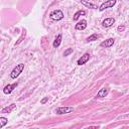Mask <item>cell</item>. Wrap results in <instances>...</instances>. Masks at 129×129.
<instances>
[{
	"mask_svg": "<svg viewBox=\"0 0 129 129\" xmlns=\"http://www.w3.org/2000/svg\"><path fill=\"white\" fill-rule=\"evenodd\" d=\"M100 34H97V33H93V34H91L88 38H87V41L88 42H92V41H95V40H97L98 38H100Z\"/></svg>",
	"mask_w": 129,
	"mask_h": 129,
	"instance_id": "15",
	"label": "cell"
},
{
	"mask_svg": "<svg viewBox=\"0 0 129 129\" xmlns=\"http://www.w3.org/2000/svg\"><path fill=\"white\" fill-rule=\"evenodd\" d=\"M61 39H62V35L59 33L56 37H55V39H54V41H53V47L54 48H56V47H58L59 45H60V43H61Z\"/></svg>",
	"mask_w": 129,
	"mask_h": 129,
	"instance_id": "13",
	"label": "cell"
},
{
	"mask_svg": "<svg viewBox=\"0 0 129 129\" xmlns=\"http://www.w3.org/2000/svg\"><path fill=\"white\" fill-rule=\"evenodd\" d=\"M116 2H117V0H106L105 2H103V3L99 6V11L102 12V11L108 9V8H112L113 6H115Z\"/></svg>",
	"mask_w": 129,
	"mask_h": 129,
	"instance_id": "3",
	"label": "cell"
},
{
	"mask_svg": "<svg viewBox=\"0 0 129 129\" xmlns=\"http://www.w3.org/2000/svg\"><path fill=\"white\" fill-rule=\"evenodd\" d=\"M81 3L85 6V7H87V8H90V9H99V7L95 4V3H93V2H91V1H89V0H81Z\"/></svg>",
	"mask_w": 129,
	"mask_h": 129,
	"instance_id": "11",
	"label": "cell"
},
{
	"mask_svg": "<svg viewBox=\"0 0 129 129\" xmlns=\"http://www.w3.org/2000/svg\"><path fill=\"white\" fill-rule=\"evenodd\" d=\"M87 26H88L87 20H86V19H82V20H80L79 22H77L75 28H76L77 30H85V29L87 28Z\"/></svg>",
	"mask_w": 129,
	"mask_h": 129,
	"instance_id": "9",
	"label": "cell"
},
{
	"mask_svg": "<svg viewBox=\"0 0 129 129\" xmlns=\"http://www.w3.org/2000/svg\"><path fill=\"white\" fill-rule=\"evenodd\" d=\"M114 23H115V18H113V17H108V18H105V19L102 21V26L108 28V27H111Z\"/></svg>",
	"mask_w": 129,
	"mask_h": 129,
	"instance_id": "8",
	"label": "cell"
},
{
	"mask_svg": "<svg viewBox=\"0 0 129 129\" xmlns=\"http://www.w3.org/2000/svg\"><path fill=\"white\" fill-rule=\"evenodd\" d=\"M84 15H86V11L85 10H78L75 14H74V17H73V20H75V21H77L81 16H84Z\"/></svg>",
	"mask_w": 129,
	"mask_h": 129,
	"instance_id": "14",
	"label": "cell"
},
{
	"mask_svg": "<svg viewBox=\"0 0 129 129\" xmlns=\"http://www.w3.org/2000/svg\"><path fill=\"white\" fill-rule=\"evenodd\" d=\"M47 101H48V97H44V98L40 101V104H42V105H43V104H45Z\"/></svg>",
	"mask_w": 129,
	"mask_h": 129,
	"instance_id": "19",
	"label": "cell"
},
{
	"mask_svg": "<svg viewBox=\"0 0 129 129\" xmlns=\"http://www.w3.org/2000/svg\"><path fill=\"white\" fill-rule=\"evenodd\" d=\"M74 111V107H68V106H62V107H58L55 109V113L57 115H63V114H68Z\"/></svg>",
	"mask_w": 129,
	"mask_h": 129,
	"instance_id": "4",
	"label": "cell"
},
{
	"mask_svg": "<svg viewBox=\"0 0 129 129\" xmlns=\"http://www.w3.org/2000/svg\"><path fill=\"white\" fill-rule=\"evenodd\" d=\"M17 85H18V83H17V82H15V83H13V84H8L7 86H5V87L3 88V93H4V94H6V95L11 94V93H12V91L17 87Z\"/></svg>",
	"mask_w": 129,
	"mask_h": 129,
	"instance_id": "6",
	"label": "cell"
},
{
	"mask_svg": "<svg viewBox=\"0 0 129 129\" xmlns=\"http://www.w3.org/2000/svg\"><path fill=\"white\" fill-rule=\"evenodd\" d=\"M114 43H115V39L114 38H107V39H105L104 41H102L100 43V46L105 47V48H109V47L113 46Z\"/></svg>",
	"mask_w": 129,
	"mask_h": 129,
	"instance_id": "7",
	"label": "cell"
},
{
	"mask_svg": "<svg viewBox=\"0 0 129 129\" xmlns=\"http://www.w3.org/2000/svg\"><path fill=\"white\" fill-rule=\"evenodd\" d=\"M24 70V63H18L10 73V78L11 79H16Z\"/></svg>",
	"mask_w": 129,
	"mask_h": 129,
	"instance_id": "1",
	"label": "cell"
},
{
	"mask_svg": "<svg viewBox=\"0 0 129 129\" xmlns=\"http://www.w3.org/2000/svg\"><path fill=\"white\" fill-rule=\"evenodd\" d=\"M73 51H74V49L73 48H67L66 50H64V52H63V56H69L71 53H73Z\"/></svg>",
	"mask_w": 129,
	"mask_h": 129,
	"instance_id": "17",
	"label": "cell"
},
{
	"mask_svg": "<svg viewBox=\"0 0 129 129\" xmlns=\"http://www.w3.org/2000/svg\"><path fill=\"white\" fill-rule=\"evenodd\" d=\"M64 17L63 15V12L59 9H55V10H52L50 13H49V18L51 20H54V21H59L61 20L62 18Z\"/></svg>",
	"mask_w": 129,
	"mask_h": 129,
	"instance_id": "2",
	"label": "cell"
},
{
	"mask_svg": "<svg viewBox=\"0 0 129 129\" xmlns=\"http://www.w3.org/2000/svg\"><path fill=\"white\" fill-rule=\"evenodd\" d=\"M90 57H91L90 53H89V52H85V53H84V54H83V55L78 59L77 64H78V66H83V64H85L86 62H88V61H89Z\"/></svg>",
	"mask_w": 129,
	"mask_h": 129,
	"instance_id": "5",
	"label": "cell"
},
{
	"mask_svg": "<svg viewBox=\"0 0 129 129\" xmlns=\"http://www.w3.org/2000/svg\"><path fill=\"white\" fill-rule=\"evenodd\" d=\"M109 91H110V89L108 87H104V88L100 89L99 92L96 95V98H104V97H106L109 94Z\"/></svg>",
	"mask_w": 129,
	"mask_h": 129,
	"instance_id": "10",
	"label": "cell"
},
{
	"mask_svg": "<svg viewBox=\"0 0 129 129\" xmlns=\"http://www.w3.org/2000/svg\"><path fill=\"white\" fill-rule=\"evenodd\" d=\"M7 123H8V119L3 117V116H1L0 117V128H3Z\"/></svg>",
	"mask_w": 129,
	"mask_h": 129,
	"instance_id": "16",
	"label": "cell"
},
{
	"mask_svg": "<svg viewBox=\"0 0 129 129\" xmlns=\"http://www.w3.org/2000/svg\"><path fill=\"white\" fill-rule=\"evenodd\" d=\"M117 30H118V32H122V31L125 30V26L124 25H120V26L117 27Z\"/></svg>",
	"mask_w": 129,
	"mask_h": 129,
	"instance_id": "18",
	"label": "cell"
},
{
	"mask_svg": "<svg viewBox=\"0 0 129 129\" xmlns=\"http://www.w3.org/2000/svg\"><path fill=\"white\" fill-rule=\"evenodd\" d=\"M15 107H16V105L15 104H11V105H9V106H7V107H5V108H3L2 110H1V113H3V114H6V113H11L14 109H15Z\"/></svg>",
	"mask_w": 129,
	"mask_h": 129,
	"instance_id": "12",
	"label": "cell"
}]
</instances>
